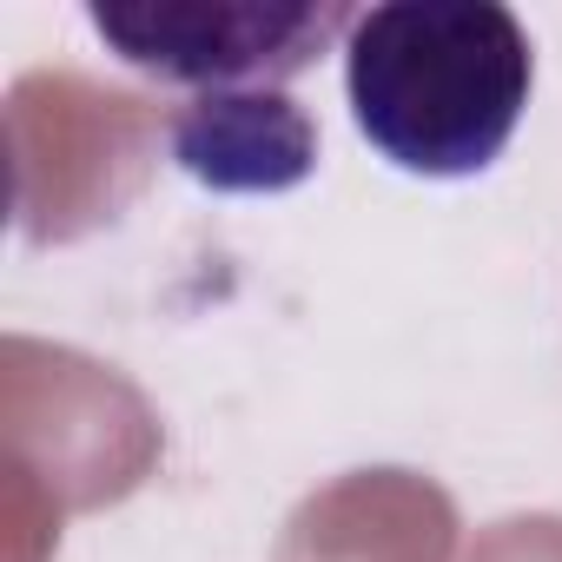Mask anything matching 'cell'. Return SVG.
Wrapping results in <instances>:
<instances>
[{"label":"cell","instance_id":"obj_1","mask_svg":"<svg viewBox=\"0 0 562 562\" xmlns=\"http://www.w3.org/2000/svg\"><path fill=\"white\" fill-rule=\"evenodd\" d=\"M529 80V34L496 0H384L345 34L358 133L424 179H470L503 159Z\"/></svg>","mask_w":562,"mask_h":562},{"label":"cell","instance_id":"obj_2","mask_svg":"<svg viewBox=\"0 0 562 562\" xmlns=\"http://www.w3.org/2000/svg\"><path fill=\"white\" fill-rule=\"evenodd\" d=\"M87 21L126 67L212 100L285 93L358 14L331 0H93Z\"/></svg>","mask_w":562,"mask_h":562},{"label":"cell","instance_id":"obj_3","mask_svg":"<svg viewBox=\"0 0 562 562\" xmlns=\"http://www.w3.org/2000/svg\"><path fill=\"white\" fill-rule=\"evenodd\" d=\"M172 153L199 186L218 192H285L312 172L318 133L285 93H212L172 120Z\"/></svg>","mask_w":562,"mask_h":562}]
</instances>
